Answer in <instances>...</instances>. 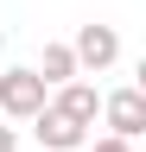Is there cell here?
Segmentation results:
<instances>
[{"instance_id": "cell-1", "label": "cell", "mask_w": 146, "mask_h": 152, "mask_svg": "<svg viewBox=\"0 0 146 152\" xmlns=\"http://www.w3.org/2000/svg\"><path fill=\"white\" fill-rule=\"evenodd\" d=\"M45 102H51V89L38 83V70H32V64L0 70V114H7V121H32Z\"/></svg>"}, {"instance_id": "cell-2", "label": "cell", "mask_w": 146, "mask_h": 152, "mask_svg": "<svg viewBox=\"0 0 146 152\" xmlns=\"http://www.w3.org/2000/svg\"><path fill=\"white\" fill-rule=\"evenodd\" d=\"M95 121L114 133V140H140V133H146V89H140V83H127V89H108Z\"/></svg>"}, {"instance_id": "cell-3", "label": "cell", "mask_w": 146, "mask_h": 152, "mask_svg": "<svg viewBox=\"0 0 146 152\" xmlns=\"http://www.w3.org/2000/svg\"><path fill=\"white\" fill-rule=\"evenodd\" d=\"M70 51H76V70H83V76H102V70H114V64H121V32L89 19V26H76Z\"/></svg>"}, {"instance_id": "cell-4", "label": "cell", "mask_w": 146, "mask_h": 152, "mask_svg": "<svg viewBox=\"0 0 146 152\" xmlns=\"http://www.w3.org/2000/svg\"><path fill=\"white\" fill-rule=\"evenodd\" d=\"M32 140H38V152H83V146H89V127L64 121V114L45 102L38 114H32Z\"/></svg>"}, {"instance_id": "cell-8", "label": "cell", "mask_w": 146, "mask_h": 152, "mask_svg": "<svg viewBox=\"0 0 146 152\" xmlns=\"http://www.w3.org/2000/svg\"><path fill=\"white\" fill-rule=\"evenodd\" d=\"M0 152H19V127H0Z\"/></svg>"}, {"instance_id": "cell-9", "label": "cell", "mask_w": 146, "mask_h": 152, "mask_svg": "<svg viewBox=\"0 0 146 152\" xmlns=\"http://www.w3.org/2000/svg\"><path fill=\"white\" fill-rule=\"evenodd\" d=\"M0 57H7V32H0Z\"/></svg>"}, {"instance_id": "cell-6", "label": "cell", "mask_w": 146, "mask_h": 152, "mask_svg": "<svg viewBox=\"0 0 146 152\" xmlns=\"http://www.w3.org/2000/svg\"><path fill=\"white\" fill-rule=\"evenodd\" d=\"M32 70H38V83H45V89H57V83H70V76H83V70H76V51H70V45H45Z\"/></svg>"}, {"instance_id": "cell-5", "label": "cell", "mask_w": 146, "mask_h": 152, "mask_svg": "<svg viewBox=\"0 0 146 152\" xmlns=\"http://www.w3.org/2000/svg\"><path fill=\"white\" fill-rule=\"evenodd\" d=\"M51 108H57L64 121H76V127H95V114H102V95H95V83L70 76V83H57V89H51Z\"/></svg>"}, {"instance_id": "cell-7", "label": "cell", "mask_w": 146, "mask_h": 152, "mask_svg": "<svg viewBox=\"0 0 146 152\" xmlns=\"http://www.w3.org/2000/svg\"><path fill=\"white\" fill-rule=\"evenodd\" d=\"M83 152H134V140H114V133H102V140H89Z\"/></svg>"}]
</instances>
